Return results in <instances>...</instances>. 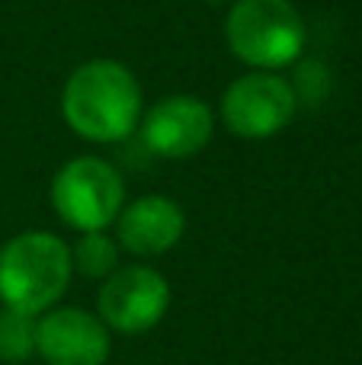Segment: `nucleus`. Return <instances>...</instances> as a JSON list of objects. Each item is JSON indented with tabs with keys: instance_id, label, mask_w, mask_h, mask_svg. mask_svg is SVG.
I'll return each mask as SVG.
<instances>
[{
	"instance_id": "f257e3e1",
	"label": "nucleus",
	"mask_w": 362,
	"mask_h": 365,
	"mask_svg": "<svg viewBox=\"0 0 362 365\" xmlns=\"http://www.w3.org/2000/svg\"><path fill=\"white\" fill-rule=\"evenodd\" d=\"M61 115L71 132L93 145H115L132 138L145 115L138 77L113 58L83 61L64 81Z\"/></svg>"
},
{
	"instance_id": "f03ea898",
	"label": "nucleus",
	"mask_w": 362,
	"mask_h": 365,
	"mask_svg": "<svg viewBox=\"0 0 362 365\" xmlns=\"http://www.w3.org/2000/svg\"><path fill=\"white\" fill-rule=\"evenodd\" d=\"M74 263L71 247L51 231H23L0 247V304L38 317L61 302Z\"/></svg>"
},
{
	"instance_id": "7ed1b4c3",
	"label": "nucleus",
	"mask_w": 362,
	"mask_h": 365,
	"mask_svg": "<svg viewBox=\"0 0 362 365\" xmlns=\"http://www.w3.org/2000/svg\"><path fill=\"white\" fill-rule=\"evenodd\" d=\"M224 42L250 71H279L305 55L308 26L292 0H234L224 16Z\"/></svg>"
},
{
	"instance_id": "20e7f679",
	"label": "nucleus",
	"mask_w": 362,
	"mask_h": 365,
	"mask_svg": "<svg viewBox=\"0 0 362 365\" xmlns=\"http://www.w3.org/2000/svg\"><path fill=\"white\" fill-rule=\"evenodd\" d=\"M48 199L71 231H106L125 205V180L109 160L83 154L55 173Z\"/></svg>"
},
{
	"instance_id": "39448f33",
	"label": "nucleus",
	"mask_w": 362,
	"mask_h": 365,
	"mask_svg": "<svg viewBox=\"0 0 362 365\" xmlns=\"http://www.w3.org/2000/svg\"><path fill=\"white\" fill-rule=\"evenodd\" d=\"M222 122L231 135L267 141L279 135L299 113L295 83L276 71H247L222 93Z\"/></svg>"
},
{
	"instance_id": "423d86ee",
	"label": "nucleus",
	"mask_w": 362,
	"mask_h": 365,
	"mask_svg": "<svg viewBox=\"0 0 362 365\" xmlns=\"http://www.w3.org/2000/svg\"><path fill=\"white\" fill-rule=\"evenodd\" d=\"M170 311V282L154 266H119L96 292V314L109 334L141 336L154 330Z\"/></svg>"
},
{
	"instance_id": "0eeeda50",
	"label": "nucleus",
	"mask_w": 362,
	"mask_h": 365,
	"mask_svg": "<svg viewBox=\"0 0 362 365\" xmlns=\"http://www.w3.org/2000/svg\"><path fill=\"white\" fill-rule=\"evenodd\" d=\"M141 141L154 158L190 160L205 151L215 135V115L209 103L190 93H173L154 103L141 115Z\"/></svg>"
},
{
	"instance_id": "6e6552de",
	"label": "nucleus",
	"mask_w": 362,
	"mask_h": 365,
	"mask_svg": "<svg viewBox=\"0 0 362 365\" xmlns=\"http://www.w3.org/2000/svg\"><path fill=\"white\" fill-rule=\"evenodd\" d=\"M36 356L45 365H106L113 336L96 311L55 304L36 317Z\"/></svg>"
},
{
	"instance_id": "1a4fd4ad",
	"label": "nucleus",
	"mask_w": 362,
	"mask_h": 365,
	"mask_svg": "<svg viewBox=\"0 0 362 365\" xmlns=\"http://www.w3.org/2000/svg\"><path fill=\"white\" fill-rule=\"evenodd\" d=\"M186 234V215L170 195H141L125 202L115 218V240L132 257H160Z\"/></svg>"
},
{
	"instance_id": "9d476101",
	"label": "nucleus",
	"mask_w": 362,
	"mask_h": 365,
	"mask_svg": "<svg viewBox=\"0 0 362 365\" xmlns=\"http://www.w3.org/2000/svg\"><path fill=\"white\" fill-rule=\"evenodd\" d=\"M122 259V247L115 240V234L106 231H87L77 237V244L71 247V263H74V272L87 279H106L119 269Z\"/></svg>"
},
{
	"instance_id": "9b49d317",
	"label": "nucleus",
	"mask_w": 362,
	"mask_h": 365,
	"mask_svg": "<svg viewBox=\"0 0 362 365\" xmlns=\"http://www.w3.org/2000/svg\"><path fill=\"white\" fill-rule=\"evenodd\" d=\"M36 353V317L0 304V362H26Z\"/></svg>"
}]
</instances>
